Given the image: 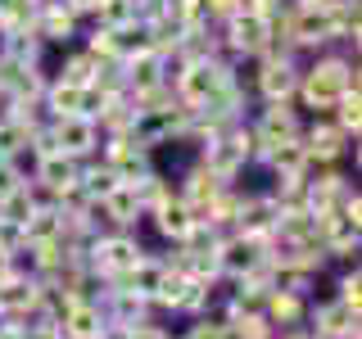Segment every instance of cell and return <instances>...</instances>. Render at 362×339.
Wrapping results in <instances>:
<instances>
[{
	"label": "cell",
	"mask_w": 362,
	"mask_h": 339,
	"mask_svg": "<svg viewBox=\"0 0 362 339\" xmlns=\"http://www.w3.org/2000/svg\"><path fill=\"white\" fill-rule=\"evenodd\" d=\"M299 131H303V122H299V113L290 109V100H272V105H263V109H258V118H254V127H249V136L263 141V145L294 141Z\"/></svg>",
	"instance_id": "10"
},
{
	"label": "cell",
	"mask_w": 362,
	"mask_h": 339,
	"mask_svg": "<svg viewBox=\"0 0 362 339\" xmlns=\"http://www.w3.org/2000/svg\"><path fill=\"white\" fill-rule=\"evenodd\" d=\"M231 64L222 59V54H204V59H190V64H181L177 68V82H173V95L181 100L186 109H199V105H209L218 90L231 82Z\"/></svg>",
	"instance_id": "2"
},
{
	"label": "cell",
	"mask_w": 362,
	"mask_h": 339,
	"mask_svg": "<svg viewBox=\"0 0 362 339\" xmlns=\"http://www.w3.org/2000/svg\"><path fill=\"white\" fill-rule=\"evenodd\" d=\"M222 190H226V181H222L218 172H213V167L195 163V167L186 172V186H181V199H186L190 208H209V203L218 199Z\"/></svg>",
	"instance_id": "14"
},
{
	"label": "cell",
	"mask_w": 362,
	"mask_h": 339,
	"mask_svg": "<svg viewBox=\"0 0 362 339\" xmlns=\"http://www.w3.org/2000/svg\"><path fill=\"white\" fill-rule=\"evenodd\" d=\"M263 321L272 326V331H294V326H308V294H294V290H267Z\"/></svg>",
	"instance_id": "11"
},
{
	"label": "cell",
	"mask_w": 362,
	"mask_h": 339,
	"mask_svg": "<svg viewBox=\"0 0 362 339\" xmlns=\"http://www.w3.org/2000/svg\"><path fill=\"white\" fill-rule=\"evenodd\" d=\"M45 131H50V145L68 158H77V163H86L90 154L100 150V127L95 118H82V113H68V118H50L45 122Z\"/></svg>",
	"instance_id": "4"
},
{
	"label": "cell",
	"mask_w": 362,
	"mask_h": 339,
	"mask_svg": "<svg viewBox=\"0 0 362 339\" xmlns=\"http://www.w3.org/2000/svg\"><path fill=\"white\" fill-rule=\"evenodd\" d=\"M23 181H28V177H23V167L14 163V158H0V199H5L9 190H18Z\"/></svg>",
	"instance_id": "18"
},
{
	"label": "cell",
	"mask_w": 362,
	"mask_h": 339,
	"mask_svg": "<svg viewBox=\"0 0 362 339\" xmlns=\"http://www.w3.org/2000/svg\"><path fill=\"white\" fill-rule=\"evenodd\" d=\"M303 5H322V0H303Z\"/></svg>",
	"instance_id": "22"
},
{
	"label": "cell",
	"mask_w": 362,
	"mask_h": 339,
	"mask_svg": "<svg viewBox=\"0 0 362 339\" xmlns=\"http://www.w3.org/2000/svg\"><path fill=\"white\" fill-rule=\"evenodd\" d=\"M344 90H358L354 59H344V54H326V59H317L313 68L299 73V90H294V95H299L308 109H335V100L344 95Z\"/></svg>",
	"instance_id": "1"
},
{
	"label": "cell",
	"mask_w": 362,
	"mask_h": 339,
	"mask_svg": "<svg viewBox=\"0 0 362 339\" xmlns=\"http://www.w3.org/2000/svg\"><path fill=\"white\" fill-rule=\"evenodd\" d=\"M95 154H100V163H109L113 172H118L122 186L150 172V150H145V145H136L132 136H100V150Z\"/></svg>",
	"instance_id": "8"
},
{
	"label": "cell",
	"mask_w": 362,
	"mask_h": 339,
	"mask_svg": "<svg viewBox=\"0 0 362 339\" xmlns=\"http://www.w3.org/2000/svg\"><path fill=\"white\" fill-rule=\"evenodd\" d=\"M263 45H267V18L263 14L245 9V14H231L222 23V50L226 54H249V59H258Z\"/></svg>",
	"instance_id": "9"
},
{
	"label": "cell",
	"mask_w": 362,
	"mask_h": 339,
	"mask_svg": "<svg viewBox=\"0 0 362 339\" xmlns=\"http://www.w3.org/2000/svg\"><path fill=\"white\" fill-rule=\"evenodd\" d=\"M249 145H254V136H249V127L240 122V127H231V131H222V136H213L209 145H204V158L199 163L204 167H213L226 186L235 181V172L249 163Z\"/></svg>",
	"instance_id": "5"
},
{
	"label": "cell",
	"mask_w": 362,
	"mask_h": 339,
	"mask_svg": "<svg viewBox=\"0 0 362 339\" xmlns=\"http://www.w3.org/2000/svg\"><path fill=\"white\" fill-rule=\"evenodd\" d=\"M0 95H5V90H0Z\"/></svg>",
	"instance_id": "23"
},
{
	"label": "cell",
	"mask_w": 362,
	"mask_h": 339,
	"mask_svg": "<svg viewBox=\"0 0 362 339\" xmlns=\"http://www.w3.org/2000/svg\"><path fill=\"white\" fill-rule=\"evenodd\" d=\"M299 54H267V59H258V95H263V105L272 100H294V90H299Z\"/></svg>",
	"instance_id": "7"
},
{
	"label": "cell",
	"mask_w": 362,
	"mask_h": 339,
	"mask_svg": "<svg viewBox=\"0 0 362 339\" xmlns=\"http://www.w3.org/2000/svg\"><path fill=\"white\" fill-rule=\"evenodd\" d=\"M349 141H354V136L339 131L335 118H317L313 127L299 131V145H303V154H308L313 167H331V163H339V158L349 154Z\"/></svg>",
	"instance_id": "6"
},
{
	"label": "cell",
	"mask_w": 362,
	"mask_h": 339,
	"mask_svg": "<svg viewBox=\"0 0 362 339\" xmlns=\"http://www.w3.org/2000/svg\"><path fill=\"white\" fill-rule=\"evenodd\" d=\"M218 339H249V335H245L235 321H226V316H222V331H218Z\"/></svg>",
	"instance_id": "20"
},
{
	"label": "cell",
	"mask_w": 362,
	"mask_h": 339,
	"mask_svg": "<svg viewBox=\"0 0 362 339\" xmlns=\"http://www.w3.org/2000/svg\"><path fill=\"white\" fill-rule=\"evenodd\" d=\"M145 218H154V231L163 235V240H173V244H181L190 231H195V213H190V203L181 199V195H177V199L168 195L163 203H158V208L145 213Z\"/></svg>",
	"instance_id": "12"
},
{
	"label": "cell",
	"mask_w": 362,
	"mask_h": 339,
	"mask_svg": "<svg viewBox=\"0 0 362 339\" xmlns=\"http://www.w3.org/2000/svg\"><path fill=\"white\" fill-rule=\"evenodd\" d=\"M77 167H82L77 158H68V154H59V150H50V154H41V158H37V172H32V181H37L41 190H50L54 199H59L64 190L77 181Z\"/></svg>",
	"instance_id": "13"
},
{
	"label": "cell",
	"mask_w": 362,
	"mask_h": 339,
	"mask_svg": "<svg viewBox=\"0 0 362 339\" xmlns=\"http://www.w3.org/2000/svg\"><path fill=\"white\" fill-rule=\"evenodd\" d=\"M218 331H222V316H195V326H186L177 339H218Z\"/></svg>",
	"instance_id": "17"
},
{
	"label": "cell",
	"mask_w": 362,
	"mask_h": 339,
	"mask_svg": "<svg viewBox=\"0 0 362 339\" xmlns=\"http://www.w3.org/2000/svg\"><path fill=\"white\" fill-rule=\"evenodd\" d=\"M0 339H23V331L14 321H5V316H0Z\"/></svg>",
	"instance_id": "21"
},
{
	"label": "cell",
	"mask_w": 362,
	"mask_h": 339,
	"mask_svg": "<svg viewBox=\"0 0 362 339\" xmlns=\"http://www.w3.org/2000/svg\"><path fill=\"white\" fill-rule=\"evenodd\" d=\"M263 263H267V240H254V235H240V231L218 240V271L222 276L249 280L254 271H263Z\"/></svg>",
	"instance_id": "3"
},
{
	"label": "cell",
	"mask_w": 362,
	"mask_h": 339,
	"mask_svg": "<svg viewBox=\"0 0 362 339\" xmlns=\"http://www.w3.org/2000/svg\"><path fill=\"white\" fill-rule=\"evenodd\" d=\"M90 18H95V28L118 32V28H132L136 23V5L132 0H100V5L90 9Z\"/></svg>",
	"instance_id": "15"
},
{
	"label": "cell",
	"mask_w": 362,
	"mask_h": 339,
	"mask_svg": "<svg viewBox=\"0 0 362 339\" xmlns=\"http://www.w3.org/2000/svg\"><path fill=\"white\" fill-rule=\"evenodd\" d=\"M122 339H173L163 331V326H154V321H145V326H136V331H122Z\"/></svg>",
	"instance_id": "19"
},
{
	"label": "cell",
	"mask_w": 362,
	"mask_h": 339,
	"mask_svg": "<svg viewBox=\"0 0 362 339\" xmlns=\"http://www.w3.org/2000/svg\"><path fill=\"white\" fill-rule=\"evenodd\" d=\"M95 73H100V64L90 59L86 50L68 54V59H64V68H59V77H64V82H73V86H90V82H95Z\"/></svg>",
	"instance_id": "16"
}]
</instances>
